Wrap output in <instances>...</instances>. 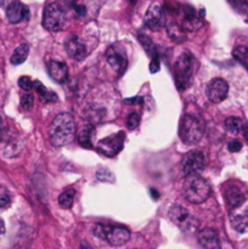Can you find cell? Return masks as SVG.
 <instances>
[{"instance_id": "1", "label": "cell", "mask_w": 248, "mask_h": 249, "mask_svg": "<svg viewBox=\"0 0 248 249\" xmlns=\"http://www.w3.org/2000/svg\"><path fill=\"white\" fill-rule=\"evenodd\" d=\"M50 141L56 147L68 145L75 136V123L70 113H60L53 118L49 129Z\"/></svg>"}, {"instance_id": "2", "label": "cell", "mask_w": 248, "mask_h": 249, "mask_svg": "<svg viewBox=\"0 0 248 249\" xmlns=\"http://www.w3.org/2000/svg\"><path fill=\"white\" fill-rule=\"evenodd\" d=\"M184 196L190 203L199 204L209 198L212 194L211 184L204 178L198 174H191L185 177L184 186H182Z\"/></svg>"}, {"instance_id": "3", "label": "cell", "mask_w": 248, "mask_h": 249, "mask_svg": "<svg viewBox=\"0 0 248 249\" xmlns=\"http://www.w3.org/2000/svg\"><path fill=\"white\" fill-rule=\"evenodd\" d=\"M204 133V124L201 117L194 113L185 114L179 126V136L186 145H196Z\"/></svg>"}, {"instance_id": "4", "label": "cell", "mask_w": 248, "mask_h": 249, "mask_svg": "<svg viewBox=\"0 0 248 249\" xmlns=\"http://www.w3.org/2000/svg\"><path fill=\"white\" fill-rule=\"evenodd\" d=\"M92 233L97 238L106 241L113 247H121L125 245L130 238V232L125 228H121V226H108L99 224L94 228Z\"/></svg>"}, {"instance_id": "5", "label": "cell", "mask_w": 248, "mask_h": 249, "mask_svg": "<svg viewBox=\"0 0 248 249\" xmlns=\"http://www.w3.org/2000/svg\"><path fill=\"white\" fill-rule=\"evenodd\" d=\"M174 75L177 88L185 90L191 85L192 79V57L189 53H184L174 63Z\"/></svg>"}, {"instance_id": "6", "label": "cell", "mask_w": 248, "mask_h": 249, "mask_svg": "<svg viewBox=\"0 0 248 249\" xmlns=\"http://www.w3.org/2000/svg\"><path fill=\"white\" fill-rule=\"evenodd\" d=\"M66 23V12L60 2L46 5L43 12V26L48 31L56 32L63 28Z\"/></svg>"}, {"instance_id": "7", "label": "cell", "mask_w": 248, "mask_h": 249, "mask_svg": "<svg viewBox=\"0 0 248 249\" xmlns=\"http://www.w3.org/2000/svg\"><path fill=\"white\" fill-rule=\"evenodd\" d=\"M204 165H206V158H204L203 153L199 152V151H190L182 157V174L185 177L191 174H198L199 172L204 169Z\"/></svg>"}, {"instance_id": "8", "label": "cell", "mask_w": 248, "mask_h": 249, "mask_svg": "<svg viewBox=\"0 0 248 249\" xmlns=\"http://www.w3.org/2000/svg\"><path fill=\"white\" fill-rule=\"evenodd\" d=\"M228 92L229 84L226 83V80L221 79V78H214L207 84L206 95L209 101L213 104H219V102L224 101L228 96Z\"/></svg>"}, {"instance_id": "9", "label": "cell", "mask_w": 248, "mask_h": 249, "mask_svg": "<svg viewBox=\"0 0 248 249\" xmlns=\"http://www.w3.org/2000/svg\"><path fill=\"white\" fill-rule=\"evenodd\" d=\"M145 24L151 31H159L165 24V16L162 6L159 4H152L148 6L143 17Z\"/></svg>"}, {"instance_id": "10", "label": "cell", "mask_w": 248, "mask_h": 249, "mask_svg": "<svg viewBox=\"0 0 248 249\" xmlns=\"http://www.w3.org/2000/svg\"><path fill=\"white\" fill-rule=\"evenodd\" d=\"M107 62L109 63L112 68L116 71L117 73H123L125 71L126 65H128V60H126L125 51L123 49L118 48V46H111L106 53Z\"/></svg>"}, {"instance_id": "11", "label": "cell", "mask_w": 248, "mask_h": 249, "mask_svg": "<svg viewBox=\"0 0 248 249\" xmlns=\"http://www.w3.org/2000/svg\"><path fill=\"white\" fill-rule=\"evenodd\" d=\"M124 134L118 133L117 135L109 136V138L101 140L97 145V150L101 151L104 155L106 156H114L119 152V151L123 148V142H124Z\"/></svg>"}, {"instance_id": "12", "label": "cell", "mask_w": 248, "mask_h": 249, "mask_svg": "<svg viewBox=\"0 0 248 249\" xmlns=\"http://www.w3.org/2000/svg\"><path fill=\"white\" fill-rule=\"evenodd\" d=\"M169 218L170 220L181 229L186 230V229H194V218L190 215L186 208L181 206H174L170 208L169 211Z\"/></svg>"}, {"instance_id": "13", "label": "cell", "mask_w": 248, "mask_h": 249, "mask_svg": "<svg viewBox=\"0 0 248 249\" xmlns=\"http://www.w3.org/2000/svg\"><path fill=\"white\" fill-rule=\"evenodd\" d=\"M6 16L11 23H19L21 21L28 18L29 9L21 1L14 0L6 7Z\"/></svg>"}, {"instance_id": "14", "label": "cell", "mask_w": 248, "mask_h": 249, "mask_svg": "<svg viewBox=\"0 0 248 249\" xmlns=\"http://www.w3.org/2000/svg\"><path fill=\"white\" fill-rule=\"evenodd\" d=\"M66 50L73 60L82 61L87 56V46L77 36H71L66 40Z\"/></svg>"}, {"instance_id": "15", "label": "cell", "mask_w": 248, "mask_h": 249, "mask_svg": "<svg viewBox=\"0 0 248 249\" xmlns=\"http://www.w3.org/2000/svg\"><path fill=\"white\" fill-rule=\"evenodd\" d=\"M197 240L201 247L207 249H218L220 248L218 233L213 229H203L197 233Z\"/></svg>"}, {"instance_id": "16", "label": "cell", "mask_w": 248, "mask_h": 249, "mask_svg": "<svg viewBox=\"0 0 248 249\" xmlns=\"http://www.w3.org/2000/svg\"><path fill=\"white\" fill-rule=\"evenodd\" d=\"M49 75L57 83H65L68 77V68L67 66L60 61H50L48 65Z\"/></svg>"}, {"instance_id": "17", "label": "cell", "mask_w": 248, "mask_h": 249, "mask_svg": "<svg viewBox=\"0 0 248 249\" xmlns=\"http://www.w3.org/2000/svg\"><path fill=\"white\" fill-rule=\"evenodd\" d=\"M225 201L231 208H237L242 206L243 202L246 201V197L243 192L236 186H229L225 191Z\"/></svg>"}, {"instance_id": "18", "label": "cell", "mask_w": 248, "mask_h": 249, "mask_svg": "<svg viewBox=\"0 0 248 249\" xmlns=\"http://www.w3.org/2000/svg\"><path fill=\"white\" fill-rule=\"evenodd\" d=\"M202 27V19L195 14L194 9H189L185 12L184 19H182V28L187 32H196Z\"/></svg>"}, {"instance_id": "19", "label": "cell", "mask_w": 248, "mask_h": 249, "mask_svg": "<svg viewBox=\"0 0 248 249\" xmlns=\"http://www.w3.org/2000/svg\"><path fill=\"white\" fill-rule=\"evenodd\" d=\"M92 133H94V128L91 125L83 126L77 134V140L79 145L84 148H92Z\"/></svg>"}, {"instance_id": "20", "label": "cell", "mask_w": 248, "mask_h": 249, "mask_svg": "<svg viewBox=\"0 0 248 249\" xmlns=\"http://www.w3.org/2000/svg\"><path fill=\"white\" fill-rule=\"evenodd\" d=\"M165 28H167L168 36H169V38L173 41H175V43H182L185 40L184 28L181 26H179L177 22H169Z\"/></svg>"}, {"instance_id": "21", "label": "cell", "mask_w": 248, "mask_h": 249, "mask_svg": "<svg viewBox=\"0 0 248 249\" xmlns=\"http://www.w3.org/2000/svg\"><path fill=\"white\" fill-rule=\"evenodd\" d=\"M29 53V45L26 43H22L15 49L14 53L11 56V63L12 65H21L27 60Z\"/></svg>"}, {"instance_id": "22", "label": "cell", "mask_w": 248, "mask_h": 249, "mask_svg": "<svg viewBox=\"0 0 248 249\" xmlns=\"http://www.w3.org/2000/svg\"><path fill=\"white\" fill-rule=\"evenodd\" d=\"M33 88L36 90V94H39V96L41 97L44 102H55L57 101V96H56L55 92L53 91H49L40 82H34Z\"/></svg>"}, {"instance_id": "23", "label": "cell", "mask_w": 248, "mask_h": 249, "mask_svg": "<svg viewBox=\"0 0 248 249\" xmlns=\"http://www.w3.org/2000/svg\"><path fill=\"white\" fill-rule=\"evenodd\" d=\"M231 228L237 232H245L248 229V214L233 215L230 220Z\"/></svg>"}, {"instance_id": "24", "label": "cell", "mask_w": 248, "mask_h": 249, "mask_svg": "<svg viewBox=\"0 0 248 249\" xmlns=\"http://www.w3.org/2000/svg\"><path fill=\"white\" fill-rule=\"evenodd\" d=\"M75 190L74 189H67L60 195L58 197V204L61 208L70 209L73 206V201H74Z\"/></svg>"}, {"instance_id": "25", "label": "cell", "mask_w": 248, "mask_h": 249, "mask_svg": "<svg viewBox=\"0 0 248 249\" xmlns=\"http://www.w3.org/2000/svg\"><path fill=\"white\" fill-rule=\"evenodd\" d=\"M232 56L238 63L243 66L248 71V46L240 45L233 49Z\"/></svg>"}, {"instance_id": "26", "label": "cell", "mask_w": 248, "mask_h": 249, "mask_svg": "<svg viewBox=\"0 0 248 249\" xmlns=\"http://www.w3.org/2000/svg\"><path fill=\"white\" fill-rule=\"evenodd\" d=\"M243 126L242 119L238 117H229L225 121V128L229 133L231 134H238L241 133Z\"/></svg>"}, {"instance_id": "27", "label": "cell", "mask_w": 248, "mask_h": 249, "mask_svg": "<svg viewBox=\"0 0 248 249\" xmlns=\"http://www.w3.org/2000/svg\"><path fill=\"white\" fill-rule=\"evenodd\" d=\"M139 40H140V43L142 44V48L145 49V51L148 53V56L152 57V56L156 53L155 44H153V41L151 40L146 34H140V36H139Z\"/></svg>"}, {"instance_id": "28", "label": "cell", "mask_w": 248, "mask_h": 249, "mask_svg": "<svg viewBox=\"0 0 248 249\" xmlns=\"http://www.w3.org/2000/svg\"><path fill=\"white\" fill-rule=\"evenodd\" d=\"M34 105V96L31 92H26L21 96V107L24 111H29Z\"/></svg>"}, {"instance_id": "29", "label": "cell", "mask_w": 248, "mask_h": 249, "mask_svg": "<svg viewBox=\"0 0 248 249\" xmlns=\"http://www.w3.org/2000/svg\"><path fill=\"white\" fill-rule=\"evenodd\" d=\"M96 177L97 179L102 182H111L112 184V182H114V180H116L114 175L112 174L108 169H100L99 172H97Z\"/></svg>"}, {"instance_id": "30", "label": "cell", "mask_w": 248, "mask_h": 249, "mask_svg": "<svg viewBox=\"0 0 248 249\" xmlns=\"http://www.w3.org/2000/svg\"><path fill=\"white\" fill-rule=\"evenodd\" d=\"M139 123H140V116L136 112H131L128 116V118H126V126H128V129L133 130V129H135L139 125Z\"/></svg>"}, {"instance_id": "31", "label": "cell", "mask_w": 248, "mask_h": 249, "mask_svg": "<svg viewBox=\"0 0 248 249\" xmlns=\"http://www.w3.org/2000/svg\"><path fill=\"white\" fill-rule=\"evenodd\" d=\"M33 84H34V82H32L31 78L27 77V75H23V77H21L18 79L19 88H21V89H23L24 91H29V90H32Z\"/></svg>"}, {"instance_id": "32", "label": "cell", "mask_w": 248, "mask_h": 249, "mask_svg": "<svg viewBox=\"0 0 248 249\" xmlns=\"http://www.w3.org/2000/svg\"><path fill=\"white\" fill-rule=\"evenodd\" d=\"M232 6L240 12H248V0H230Z\"/></svg>"}, {"instance_id": "33", "label": "cell", "mask_w": 248, "mask_h": 249, "mask_svg": "<svg viewBox=\"0 0 248 249\" xmlns=\"http://www.w3.org/2000/svg\"><path fill=\"white\" fill-rule=\"evenodd\" d=\"M160 65H159V58H158V53H156L152 56V61L150 63V72L151 73H157L159 71Z\"/></svg>"}, {"instance_id": "34", "label": "cell", "mask_w": 248, "mask_h": 249, "mask_svg": "<svg viewBox=\"0 0 248 249\" xmlns=\"http://www.w3.org/2000/svg\"><path fill=\"white\" fill-rule=\"evenodd\" d=\"M241 148H242V143H241L238 140L230 141V142H229V145H228V150L230 151V152H233V153L238 152Z\"/></svg>"}, {"instance_id": "35", "label": "cell", "mask_w": 248, "mask_h": 249, "mask_svg": "<svg viewBox=\"0 0 248 249\" xmlns=\"http://www.w3.org/2000/svg\"><path fill=\"white\" fill-rule=\"evenodd\" d=\"M10 199L9 195H6L5 192H0V208H6L10 206Z\"/></svg>"}, {"instance_id": "36", "label": "cell", "mask_w": 248, "mask_h": 249, "mask_svg": "<svg viewBox=\"0 0 248 249\" xmlns=\"http://www.w3.org/2000/svg\"><path fill=\"white\" fill-rule=\"evenodd\" d=\"M242 134H243V138L248 141V124H243L242 126Z\"/></svg>"}, {"instance_id": "37", "label": "cell", "mask_w": 248, "mask_h": 249, "mask_svg": "<svg viewBox=\"0 0 248 249\" xmlns=\"http://www.w3.org/2000/svg\"><path fill=\"white\" fill-rule=\"evenodd\" d=\"M75 10H77V12H78V14L80 15V16H82V15H84V14H85V9H84V7L82 6V5H79V6L75 7Z\"/></svg>"}, {"instance_id": "38", "label": "cell", "mask_w": 248, "mask_h": 249, "mask_svg": "<svg viewBox=\"0 0 248 249\" xmlns=\"http://www.w3.org/2000/svg\"><path fill=\"white\" fill-rule=\"evenodd\" d=\"M14 0H0V6H6L10 4V2H12Z\"/></svg>"}, {"instance_id": "39", "label": "cell", "mask_w": 248, "mask_h": 249, "mask_svg": "<svg viewBox=\"0 0 248 249\" xmlns=\"http://www.w3.org/2000/svg\"><path fill=\"white\" fill-rule=\"evenodd\" d=\"M4 232H5V224L4 221H2V219H0V235H2Z\"/></svg>"}, {"instance_id": "40", "label": "cell", "mask_w": 248, "mask_h": 249, "mask_svg": "<svg viewBox=\"0 0 248 249\" xmlns=\"http://www.w3.org/2000/svg\"><path fill=\"white\" fill-rule=\"evenodd\" d=\"M1 133H2V119L1 117H0V135H1Z\"/></svg>"}, {"instance_id": "41", "label": "cell", "mask_w": 248, "mask_h": 249, "mask_svg": "<svg viewBox=\"0 0 248 249\" xmlns=\"http://www.w3.org/2000/svg\"><path fill=\"white\" fill-rule=\"evenodd\" d=\"M128 1H129V2H131V4H134V2H135L136 0H128Z\"/></svg>"}, {"instance_id": "42", "label": "cell", "mask_w": 248, "mask_h": 249, "mask_svg": "<svg viewBox=\"0 0 248 249\" xmlns=\"http://www.w3.org/2000/svg\"><path fill=\"white\" fill-rule=\"evenodd\" d=\"M246 22H247V23H248V15H247V18H246Z\"/></svg>"}]
</instances>
